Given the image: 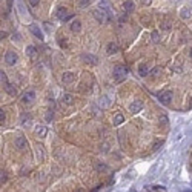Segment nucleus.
Wrapping results in <instances>:
<instances>
[{
  "mask_svg": "<svg viewBox=\"0 0 192 192\" xmlns=\"http://www.w3.org/2000/svg\"><path fill=\"white\" fill-rule=\"evenodd\" d=\"M126 75H128V69L124 68V66H122V65H117L114 68V80L115 82H123L124 78H126Z\"/></svg>",
  "mask_w": 192,
  "mask_h": 192,
  "instance_id": "obj_1",
  "label": "nucleus"
},
{
  "mask_svg": "<svg viewBox=\"0 0 192 192\" xmlns=\"http://www.w3.org/2000/svg\"><path fill=\"white\" fill-rule=\"evenodd\" d=\"M172 97H174L172 91H163V92L158 94V100H160V103H163V105H169V103H171Z\"/></svg>",
  "mask_w": 192,
  "mask_h": 192,
  "instance_id": "obj_2",
  "label": "nucleus"
},
{
  "mask_svg": "<svg viewBox=\"0 0 192 192\" xmlns=\"http://www.w3.org/2000/svg\"><path fill=\"white\" fill-rule=\"evenodd\" d=\"M34 99H35V92L32 91V89H29V91H26L25 94H23V97H22V101H23L25 105H31L34 101Z\"/></svg>",
  "mask_w": 192,
  "mask_h": 192,
  "instance_id": "obj_3",
  "label": "nucleus"
},
{
  "mask_svg": "<svg viewBox=\"0 0 192 192\" xmlns=\"http://www.w3.org/2000/svg\"><path fill=\"white\" fill-rule=\"evenodd\" d=\"M17 59H19V57H17V54L14 51H8L6 54H5V62L8 65H14L16 62H17Z\"/></svg>",
  "mask_w": 192,
  "mask_h": 192,
  "instance_id": "obj_4",
  "label": "nucleus"
},
{
  "mask_svg": "<svg viewBox=\"0 0 192 192\" xmlns=\"http://www.w3.org/2000/svg\"><path fill=\"white\" fill-rule=\"evenodd\" d=\"M141 109H143V101L141 100H134L131 103V106H129V111H131L132 114H135V112H138V111H141Z\"/></svg>",
  "mask_w": 192,
  "mask_h": 192,
  "instance_id": "obj_5",
  "label": "nucleus"
},
{
  "mask_svg": "<svg viewBox=\"0 0 192 192\" xmlns=\"http://www.w3.org/2000/svg\"><path fill=\"white\" fill-rule=\"evenodd\" d=\"M16 146L19 149H25V148H28V140L23 137V135H20V137H17L16 138Z\"/></svg>",
  "mask_w": 192,
  "mask_h": 192,
  "instance_id": "obj_6",
  "label": "nucleus"
},
{
  "mask_svg": "<svg viewBox=\"0 0 192 192\" xmlns=\"http://www.w3.org/2000/svg\"><path fill=\"white\" fill-rule=\"evenodd\" d=\"M57 17H59L60 20L66 22L71 16L68 14V9H66V8H59V9H57Z\"/></svg>",
  "mask_w": 192,
  "mask_h": 192,
  "instance_id": "obj_7",
  "label": "nucleus"
},
{
  "mask_svg": "<svg viewBox=\"0 0 192 192\" xmlns=\"http://www.w3.org/2000/svg\"><path fill=\"white\" fill-rule=\"evenodd\" d=\"M37 54H39V51H37V48L32 46V45H29L28 48H26V55L29 57V59H37Z\"/></svg>",
  "mask_w": 192,
  "mask_h": 192,
  "instance_id": "obj_8",
  "label": "nucleus"
},
{
  "mask_svg": "<svg viewBox=\"0 0 192 192\" xmlns=\"http://www.w3.org/2000/svg\"><path fill=\"white\" fill-rule=\"evenodd\" d=\"M82 60L85 63H91V65H95L97 63V57L92 55V54H83L82 55Z\"/></svg>",
  "mask_w": 192,
  "mask_h": 192,
  "instance_id": "obj_9",
  "label": "nucleus"
},
{
  "mask_svg": "<svg viewBox=\"0 0 192 192\" xmlns=\"http://www.w3.org/2000/svg\"><path fill=\"white\" fill-rule=\"evenodd\" d=\"M29 31H31V32H32L37 39L43 40V34H42V31H40V28H39L37 25H31V26H29Z\"/></svg>",
  "mask_w": 192,
  "mask_h": 192,
  "instance_id": "obj_10",
  "label": "nucleus"
},
{
  "mask_svg": "<svg viewBox=\"0 0 192 192\" xmlns=\"http://www.w3.org/2000/svg\"><path fill=\"white\" fill-rule=\"evenodd\" d=\"M94 17H95V19L100 22V23H103V22L108 20V19H106V12L100 11V9H95V11H94Z\"/></svg>",
  "mask_w": 192,
  "mask_h": 192,
  "instance_id": "obj_11",
  "label": "nucleus"
},
{
  "mask_svg": "<svg viewBox=\"0 0 192 192\" xmlns=\"http://www.w3.org/2000/svg\"><path fill=\"white\" fill-rule=\"evenodd\" d=\"M62 80H63L65 85H69V83H72L74 80H75V75L72 72H65L63 77H62Z\"/></svg>",
  "mask_w": 192,
  "mask_h": 192,
  "instance_id": "obj_12",
  "label": "nucleus"
},
{
  "mask_svg": "<svg viewBox=\"0 0 192 192\" xmlns=\"http://www.w3.org/2000/svg\"><path fill=\"white\" fill-rule=\"evenodd\" d=\"M138 74H140L141 77H146V75L149 74V68H148V65H146V63L138 65Z\"/></svg>",
  "mask_w": 192,
  "mask_h": 192,
  "instance_id": "obj_13",
  "label": "nucleus"
},
{
  "mask_svg": "<svg viewBox=\"0 0 192 192\" xmlns=\"http://www.w3.org/2000/svg\"><path fill=\"white\" fill-rule=\"evenodd\" d=\"M118 51V46H117V43H114V42H109L108 43V46H106V52L108 54H115V52Z\"/></svg>",
  "mask_w": 192,
  "mask_h": 192,
  "instance_id": "obj_14",
  "label": "nucleus"
},
{
  "mask_svg": "<svg viewBox=\"0 0 192 192\" xmlns=\"http://www.w3.org/2000/svg\"><path fill=\"white\" fill-rule=\"evenodd\" d=\"M35 134H37V135H39L40 138L46 137V134H48L46 126H37V128H35Z\"/></svg>",
  "mask_w": 192,
  "mask_h": 192,
  "instance_id": "obj_15",
  "label": "nucleus"
},
{
  "mask_svg": "<svg viewBox=\"0 0 192 192\" xmlns=\"http://www.w3.org/2000/svg\"><path fill=\"white\" fill-rule=\"evenodd\" d=\"M134 8H135V5H134V2H131V0H126V2L123 3V9L126 12H132Z\"/></svg>",
  "mask_w": 192,
  "mask_h": 192,
  "instance_id": "obj_16",
  "label": "nucleus"
},
{
  "mask_svg": "<svg viewBox=\"0 0 192 192\" xmlns=\"http://www.w3.org/2000/svg\"><path fill=\"white\" fill-rule=\"evenodd\" d=\"M80 29H82V23H80L78 20H74L72 23H71V31H72V32H78Z\"/></svg>",
  "mask_w": 192,
  "mask_h": 192,
  "instance_id": "obj_17",
  "label": "nucleus"
},
{
  "mask_svg": "<svg viewBox=\"0 0 192 192\" xmlns=\"http://www.w3.org/2000/svg\"><path fill=\"white\" fill-rule=\"evenodd\" d=\"M5 89H6V92L9 94V95H17V89L12 86L11 83H8V85H5Z\"/></svg>",
  "mask_w": 192,
  "mask_h": 192,
  "instance_id": "obj_18",
  "label": "nucleus"
},
{
  "mask_svg": "<svg viewBox=\"0 0 192 192\" xmlns=\"http://www.w3.org/2000/svg\"><path fill=\"white\" fill-rule=\"evenodd\" d=\"M74 97L71 95V94H63V97H62V101H63V103H68V105H72V100Z\"/></svg>",
  "mask_w": 192,
  "mask_h": 192,
  "instance_id": "obj_19",
  "label": "nucleus"
},
{
  "mask_svg": "<svg viewBox=\"0 0 192 192\" xmlns=\"http://www.w3.org/2000/svg\"><path fill=\"white\" fill-rule=\"evenodd\" d=\"M108 166H106V164L105 163H95V171H99V172H105V171H108Z\"/></svg>",
  "mask_w": 192,
  "mask_h": 192,
  "instance_id": "obj_20",
  "label": "nucleus"
},
{
  "mask_svg": "<svg viewBox=\"0 0 192 192\" xmlns=\"http://www.w3.org/2000/svg\"><path fill=\"white\" fill-rule=\"evenodd\" d=\"M180 16H181V19H189L191 17V11L187 9V8H181V11H180Z\"/></svg>",
  "mask_w": 192,
  "mask_h": 192,
  "instance_id": "obj_21",
  "label": "nucleus"
},
{
  "mask_svg": "<svg viewBox=\"0 0 192 192\" xmlns=\"http://www.w3.org/2000/svg\"><path fill=\"white\" fill-rule=\"evenodd\" d=\"M123 122H124V117H123L122 114H117L114 117V124H117V126H118V124H122Z\"/></svg>",
  "mask_w": 192,
  "mask_h": 192,
  "instance_id": "obj_22",
  "label": "nucleus"
},
{
  "mask_svg": "<svg viewBox=\"0 0 192 192\" xmlns=\"http://www.w3.org/2000/svg\"><path fill=\"white\" fill-rule=\"evenodd\" d=\"M37 157H39V160H43V158H45L43 146H40V145H37Z\"/></svg>",
  "mask_w": 192,
  "mask_h": 192,
  "instance_id": "obj_23",
  "label": "nucleus"
},
{
  "mask_svg": "<svg viewBox=\"0 0 192 192\" xmlns=\"http://www.w3.org/2000/svg\"><path fill=\"white\" fill-rule=\"evenodd\" d=\"M29 122H31V115L29 114H22V123L23 124H29Z\"/></svg>",
  "mask_w": 192,
  "mask_h": 192,
  "instance_id": "obj_24",
  "label": "nucleus"
},
{
  "mask_svg": "<svg viewBox=\"0 0 192 192\" xmlns=\"http://www.w3.org/2000/svg\"><path fill=\"white\" fill-rule=\"evenodd\" d=\"M160 28H162L163 31H169V29H171V23H169V22H162Z\"/></svg>",
  "mask_w": 192,
  "mask_h": 192,
  "instance_id": "obj_25",
  "label": "nucleus"
},
{
  "mask_svg": "<svg viewBox=\"0 0 192 192\" xmlns=\"http://www.w3.org/2000/svg\"><path fill=\"white\" fill-rule=\"evenodd\" d=\"M0 80H2V83H3V86H5V85H8V77H6V74L3 72H0Z\"/></svg>",
  "mask_w": 192,
  "mask_h": 192,
  "instance_id": "obj_26",
  "label": "nucleus"
},
{
  "mask_svg": "<svg viewBox=\"0 0 192 192\" xmlns=\"http://www.w3.org/2000/svg\"><path fill=\"white\" fill-rule=\"evenodd\" d=\"M162 146H163V140H157V141L154 143V151H158Z\"/></svg>",
  "mask_w": 192,
  "mask_h": 192,
  "instance_id": "obj_27",
  "label": "nucleus"
},
{
  "mask_svg": "<svg viewBox=\"0 0 192 192\" xmlns=\"http://www.w3.org/2000/svg\"><path fill=\"white\" fill-rule=\"evenodd\" d=\"M152 42H155V43L160 42V34L157 32V31H154V32H152Z\"/></svg>",
  "mask_w": 192,
  "mask_h": 192,
  "instance_id": "obj_28",
  "label": "nucleus"
},
{
  "mask_svg": "<svg viewBox=\"0 0 192 192\" xmlns=\"http://www.w3.org/2000/svg\"><path fill=\"white\" fill-rule=\"evenodd\" d=\"M160 124H162V126H166L168 124V117L166 115H162V117H160Z\"/></svg>",
  "mask_w": 192,
  "mask_h": 192,
  "instance_id": "obj_29",
  "label": "nucleus"
},
{
  "mask_svg": "<svg viewBox=\"0 0 192 192\" xmlns=\"http://www.w3.org/2000/svg\"><path fill=\"white\" fill-rule=\"evenodd\" d=\"M89 2H91V0H80V2H78V6H80V8H85V6L89 5Z\"/></svg>",
  "mask_w": 192,
  "mask_h": 192,
  "instance_id": "obj_30",
  "label": "nucleus"
},
{
  "mask_svg": "<svg viewBox=\"0 0 192 192\" xmlns=\"http://www.w3.org/2000/svg\"><path fill=\"white\" fill-rule=\"evenodd\" d=\"M160 71H162V68H154L152 71H151V75H154V77H157V75L160 74Z\"/></svg>",
  "mask_w": 192,
  "mask_h": 192,
  "instance_id": "obj_31",
  "label": "nucleus"
},
{
  "mask_svg": "<svg viewBox=\"0 0 192 192\" xmlns=\"http://www.w3.org/2000/svg\"><path fill=\"white\" fill-rule=\"evenodd\" d=\"M52 117H54V112H52V111H48L46 112V122H51Z\"/></svg>",
  "mask_w": 192,
  "mask_h": 192,
  "instance_id": "obj_32",
  "label": "nucleus"
},
{
  "mask_svg": "<svg viewBox=\"0 0 192 192\" xmlns=\"http://www.w3.org/2000/svg\"><path fill=\"white\" fill-rule=\"evenodd\" d=\"M0 123H5V112H3V109L2 111H0Z\"/></svg>",
  "mask_w": 192,
  "mask_h": 192,
  "instance_id": "obj_33",
  "label": "nucleus"
},
{
  "mask_svg": "<svg viewBox=\"0 0 192 192\" xmlns=\"http://www.w3.org/2000/svg\"><path fill=\"white\" fill-rule=\"evenodd\" d=\"M28 2H29L31 6H37L39 5V0H28Z\"/></svg>",
  "mask_w": 192,
  "mask_h": 192,
  "instance_id": "obj_34",
  "label": "nucleus"
},
{
  "mask_svg": "<svg viewBox=\"0 0 192 192\" xmlns=\"http://www.w3.org/2000/svg\"><path fill=\"white\" fill-rule=\"evenodd\" d=\"M0 180H2V183H3V181H6V174L3 172V171H2V177H0Z\"/></svg>",
  "mask_w": 192,
  "mask_h": 192,
  "instance_id": "obj_35",
  "label": "nucleus"
},
{
  "mask_svg": "<svg viewBox=\"0 0 192 192\" xmlns=\"http://www.w3.org/2000/svg\"><path fill=\"white\" fill-rule=\"evenodd\" d=\"M6 35H8V32H6V31H2V32H0V37H2V39H5Z\"/></svg>",
  "mask_w": 192,
  "mask_h": 192,
  "instance_id": "obj_36",
  "label": "nucleus"
},
{
  "mask_svg": "<svg viewBox=\"0 0 192 192\" xmlns=\"http://www.w3.org/2000/svg\"><path fill=\"white\" fill-rule=\"evenodd\" d=\"M124 20H126V14H124V16H122V17H120V22H122V23H123V22Z\"/></svg>",
  "mask_w": 192,
  "mask_h": 192,
  "instance_id": "obj_37",
  "label": "nucleus"
},
{
  "mask_svg": "<svg viewBox=\"0 0 192 192\" xmlns=\"http://www.w3.org/2000/svg\"><path fill=\"white\" fill-rule=\"evenodd\" d=\"M143 3H145V5H148V3H149V0H143Z\"/></svg>",
  "mask_w": 192,
  "mask_h": 192,
  "instance_id": "obj_38",
  "label": "nucleus"
},
{
  "mask_svg": "<svg viewBox=\"0 0 192 192\" xmlns=\"http://www.w3.org/2000/svg\"><path fill=\"white\" fill-rule=\"evenodd\" d=\"M189 55L192 57V48H191V51H189Z\"/></svg>",
  "mask_w": 192,
  "mask_h": 192,
  "instance_id": "obj_39",
  "label": "nucleus"
},
{
  "mask_svg": "<svg viewBox=\"0 0 192 192\" xmlns=\"http://www.w3.org/2000/svg\"><path fill=\"white\" fill-rule=\"evenodd\" d=\"M77 192H83V191H77Z\"/></svg>",
  "mask_w": 192,
  "mask_h": 192,
  "instance_id": "obj_40",
  "label": "nucleus"
}]
</instances>
